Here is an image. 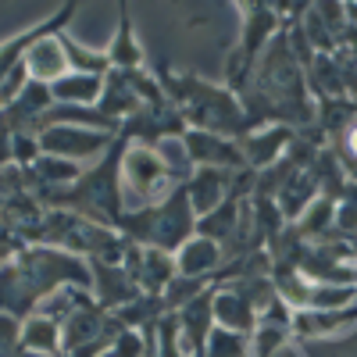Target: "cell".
<instances>
[{
    "mask_svg": "<svg viewBox=\"0 0 357 357\" xmlns=\"http://www.w3.org/2000/svg\"><path fill=\"white\" fill-rule=\"evenodd\" d=\"M61 47H65V57H68V72H79V75H104L111 68L107 54H93L79 43H72L68 36H61Z\"/></svg>",
    "mask_w": 357,
    "mask_h": 357,
    "instance_id": "obj_12",
    "label": "cell"
},
{
    "mask_svg": "<svg viewBox=\"0 0 357 357\" xmlns=\"http://www.w3.org/2000/svg\"><path fill=\"white\" fill-rule=\"evenodd\" d=\"M22 250H25L22 232H18V229H8V225H0V268H4L8 261H15Z\"/></svg>",
    "mask_w": 357,
    "mask_h": 357,
    "instance_id": "obj_14",
    "label": "cell"
},
{
    "mask_svg": "<svg viewBox=\"0 0 357 357\" xmlns=\"http://www.w3.org/2000/svg\"><path fill=\"white\" fill-rule=\"evenodd\" d=\"M175 272L183 279H204L211 268L222 261V250L215 240H207V236H190V240L175 250Z\"/></svg>",
    "mask_w": 357,
    "mask_h": 357,
    "instance_id": "obj_6",
    "label": "cell"
},
{
    "mask_svg": "<svg viewBox=\"0 0 357 357\" xmlns=\"http://www.w3.org/2000/svg\"><path fill=\"white\" fill-rule=\"evenodd\" d=\"M204 357H247V336L229 329H211V336L204 343Z\"/></svg>",
    "mask_w": 357,
    "mask_h": 357,
    "instance_id": "obj_13",
    "label": "cell"
},
{
    "mask_svg": "<svg viewBox=\"0 0 357 357\" xmlns=\"http://www.w3.org/2000/svg\"><path fill=\"white\" fill-rule=\"evenodd\" d=\"M100 93H104V75L68 72L50 86L54 104H65V107H93V104H100Z\"/></svg>",
    "mask_w": 357,
    "mask_h": 357,
    "instance_id": "obj_7",
    "label": "cell"
},
{
    "mask_svg": "<svg viewBox=\"0 0 357 357\" xmlns=\"http://www.w3.org/2000/svg\"><path fill=\"white\" fill-rule=\"evenodd\" d=\"M89 272H93V286H97V307H122L129 301H136V293L139 286L129 279L126 268H118V264H104V261H89Z\"/></svg>",
    "mask_w": 357,
    "mask_h": 357,
    "instance_id": "obj_4",
    "label": "cell"
},
{
    "mask_svg": "<svg viewBox=\"0 0 357 357\" xmlns=\"http://www.w3.org/2000/svg\"><path fill=\"white\" fill-rule=\"evenodd\" d=\"M186 197H190L193 211L211 215L218 204H225V172L222 168H200Z\"/></svg>",
    "mask_w": 357,
    "mask_h": 357,
    "instance_id": "obj_9",
    "label": "cell"
},
{
    "mask_svg": "<svg viewBox=\"0 0 357 357\" xmlns=\"http://www.w3.org/2000/svg\"><path fill=\"white\" fill-rule=\"evenodd\" d=\"M347 321H357V311H301L293 314V329L301 336H333Z\"/></svg>",
    "mask_w": 357,
    "mask_h": 357,
    "instance_id": "obj_10",
    "label": "cell"
},
{
    "mask_svg": "<svg viewBox=\"0 0 357 357\" xmlns=\"http://www.w3.org/2000/svg\"><path fill=\"white\" fill-rule=\"evenodd\" d=\"M211 314L218 321V329H229V333H254L257 329V311L250 307V301L236 289H218L215 293V304H211Z\"/></svg>",
    "mask_w": 357,
    "mask_h": 357,
    "instance_id": "obj_5",
    "label": "cell"
},
{
    "mask_svg": "<svg viewBox=\"0 0 357 357\" xmlns=\"http://www.w3.org/2000/svg\"><path fill=\"white\" fill-rule=\"evenodd\" d=\"M22 68H25L29 82H40V86H54L61 75H68V57H65V47H61V33L40 36L25 50Z\"/></svg>",
    "mask_w": 357,
    "mask_h": 357,
    "instance_id": "obj_3",
    "label": "cell"
},
{
    "mask_svg": "<svg viewBox=\"0 0 357 357\" xmlns=\"http://www.w3.org/2000/svg\"><path fill=\"white\" fill-rule=\"evenodd\" d=\"M22 347L33 350V354H43V357H54L61 354V325L43 318V314H29L22 321Z\"/></svg>",
    "mask_w": 357,
    "mask_h": 357,
    "instance_id": "obj_8",
    "label": "cell"
},
{
    "mask_svg": "<svg viewBox=\"0 0 357 357\" xmlns=\"http://www.w3.org/2000/svg\"><path fill=\"white\" fill-rule=\"evenodd\" d=\"M40 154H50V158H61V161H86L100 151H107L111 143V132H100V129H86V126H54V129H43L40 136Z\"/></svg>",
    "mask_w": 357,
    "mask_h": 357,
    "instance_id": "obj_2",
    "label": "cell"
},
{
    "mask_svg": "<svg viewBox=\"0 0 357 357\" xmlns=\"http://www.w3.org/2000/svg\"><path fill=\"white\" fill-rule=\"evenodd\" d=\"M104 357H143V340H139L136 333L122 329V333H118V340L111 343V350H107Z\"/></svg>",
    "mask_w": 357,
    "mask_h": 357,
    "instance_id": "obj_15",
    "label": "cell"
},
{
    "mask_svg": "<svg viewBox=\"0 0 357 357\" xmlns=\"http://www.w3.org/2000/svg\"><path fill=\"white\" fill-rule=\"evenodd\" d=\"M107 61H111L118 72H136L139 61H143V50H139V43H136V36H132V25H129V18H126V8H122V25H118V36H114L111 50H107Z\"/></svg>",
    "mask_w": 357,
    "mask_h": 357,
    "instance_id": "obj_11",
    "label": "cell"
},
{
    "mask_svg": "<svg viewBox=\"0 0 357 357\" xmlns=\"http://www.w3.org/2000/svg\"><path fill=\"white\" fill-rule=\"evenodd\" d=\"M347 146H350V154L357 158V126H350V129H347Z\"/></svg>",
    "mask_w": 357,
    "mask_h": 357,
    "instance_id": "obj_16",
    "label": "cell"
},
{
    "mask_svg": "<svg viewBox=\"0 0 357 357\" xmlns=\"http://www.w3.org/2000/svg\"><path fill=\"white\" fill-rule=\"evenodd\" d=\"M172 186V172L161 161L158 151L143 143H132L122 165H118V190H122V207L129 211H139V207H151L154 200H165Z\"/></svg>",
    "mask_w": 357,
    "mask_h": 357,
    "instance_id": "obj_1",
    "label": "cell"
}]
</instances>
